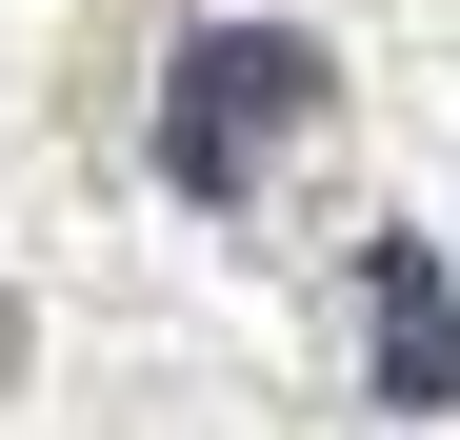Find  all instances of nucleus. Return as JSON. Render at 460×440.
<instances>
[{
    "label": "nucleus",
    "instance_id": "obj_1",
    "mask_svg": "<svg viewBox=\"0 0 460 440\" xmlns=\"http://www.w3.org/2000/svg\"><path fill=\"white\" fill-rule=\"evenodd\" d=\"M321 120H341V60L300 40V21H200L161 60V180L181 200H261Z\"/></svg>",
    "mask_w": 460,
    "mask_h": 440
},
{
    "label": "nucleus",
    "instance_id": "obj_3",
    "mask_svg": "<svg viewBox=\"0 0 460 440\" xmlns=\"http://www.w3.org/2000/svg\"><path fill=\"white\" fill-rule=\"evenodd\" d=\"M21 360H40V340H21V301H0V381H21Z\"/></svg>",
    "mask_w": 460,
    "mask_h": 440
},
{
    "label": "nucleus",
    "instance_id": "obj_2",
    "mask_svg": "<svg viewBox=\"0 0 460 440\" xmlns=\"http://www.w3.org/2000/svg\"><path fill=\"white\" fill-rule=\"evenodd\" d=\"M360 360H380L401 420H460V280L420 241H360Z\"/></svg>",
    "mask_w": 460,
    "mask_h": 440
}]
</instances>
